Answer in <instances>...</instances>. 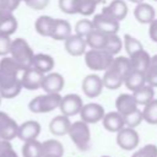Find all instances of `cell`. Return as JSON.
<instances>
[{
	"label": "cell",
	"instance_id": "cell-1",
	"mask_svg": "<svg viewBox=\"0 0 157 157\" xmlns=\"http://www.w3.org/2000/svg\"><path fill=\"white\" fill-rule=\"evenodd\" d=\"M23 71L11 56H4L0 60V97L11 99L16 97L21 90L20 72Z\"/></svg>",
	"mask_w": 157,
	"mask_h": 157
},
{
	"label": "cell",
	"instance_id": "cell-2",
	"mask_svg": "<svg viewBox=\"0 0 157 157\" xmlns=\"http://www.w3.org/2000/svg\"><path fill=\"white\" fill-rule=\"evenodd\" d=\"M9 54L15 60V63L22 69H28L32 66V60L34 56V53L29 44L23 38H16L11 40V47Z\"/></svg>",
	"mask_w": 157,
	"mask_h": 157
},
{
	"label": "cell",
	"instance_id": "cell-3",
	"mask_svg": "<svg viewBox=\"0 0 157 157\" xmlns=\"http://www.w3.org/2000/svg\"><path fill=\"white\" fill-rule=\"evenodd\" d=\"M83 55H85V64L87 65L88 69L93 71L107 70L110 66L114 58L104 49H90L86 50Z\"/></svg>",
	"mask_w": 157,
	"mask_h": 157
},
{
	"label": "cell",
	"instance_id": "cell-4",
	"mask_svg": "<svg viewBox=\"0 0 157 157\" xmlns=\"http://www.w3.org/2000/svg\"><path fill=\"white\" fill-rule=\"evenodd\" d=\"M60 101H61L60 93H45L34 97L29 102L28 108L32 113H49L59 108Z\"/></svg>",
	"mask_w": 157,
	"mask_h": 157
},
{
	"label": "cell",
	"instance_id": "cell-5",
	"mask_svg": "<svg viewBox=\"0 0 157 157\" xmlns=\"http://www.w3.org/2000/svg\"><path fill=\"white\" fill-rule=\"evenodd\" d=\"M67 134L78 150H81V151L88 150L90 141H91V130H90L87 123H85L82 120L71 123Z\"/></svg>",
	"mask_w": 157,
	"mask_h": 157
},
{
	"label": "cell",
	"instance_id": "cell-6",
	"mask_svg": "<svg viewBox=\"0 0 157 157\" xmlns=\"http://www.w3.org/2000/svg\"><path fill=\"white\" fill-rule=\"evenodd\" d=\"M92 23H93L94 29H97L104 34H115V33H118L119 27H120L118 20L113 18L112 16H109L104 12L96 15L92 20Z\"/></svg>",
	"mask_w": 157,
	"mask_h": 157
},
{
	"label": "cell",
	"instance_id": "cell-7",
	"mask_svg": "<svg viewBox=\"0 0 157 157\" xmlns=\"http://www.w3.org/2000/svg\"><path fill=\"white\" fill-rule=\"evenodd\" d=\"M140 142V136L137 131L132 128L124 126L117 132V144L120 148L125 151H131L137 147Z\"/></svg>",
	"mask_w": 157,
	"mask_h": 157
},
{
	"label": "cell",
	"instance_id": "cell-8",
	"mask_svg": "<svg viewBox=\"0 0 157 157\" xmlns=\"http://www.w3.org/2000/svg\"><path fill=\"white\" fill-rule=\"evenodd\" d=\"M83 105L82 98L76 93H69L64 97H61L59 108L61 110V114L66 117H72L80 113L81 108Z\"/></svg>",
	"mask_w": 157,
	"mask_h": 157
},
{
	"label": "cell",
	"instance_id": "cell-9",
	"mask_svg": "<svg viewBox=\"0 0 157 157\" xmlns=\"http://www.w3.org/2000/svg\"><path fill=\"white\" fill-rule=\"evenodd\" d=\"M44 74H42L40 71H38L37 69H34L33 66L25 69L23 74L21 76V85L22 88L33 91V90H38L42 86V81H43Z\"/></svg>",
	"mask_w": 157,
	"mask_h": 157
},
{
	"label": "cell",
	"instance_id": "cell-10",
	"mask_svg": "<svg viewBox=\"0 0 157 157\" xmlns=\"http://www.w3.org/2000/svg\"><path fill=\"white\" fill-rule=\"evenodd\" d=\"M104 108L98 103H87L83 104L80 110L81 120L87 124H94L102 120L104 115Z\"/></svg>",
	"mask_w": 157,
	"mask_h": 157
},
{
	"label": "cell",
	"instance_id": "cell-11",
	"mask_svg": "<svg viewBox=\"0 0 157 157\" xmlns=\"http://www.w3.org/2000/svg\"><path fill=\"white\" fill-rule=\"evenodd\" d=\"M17 123L5 112H0V140L11 141L17 136Z\"/></svg>",
	"mask_w": 157,
	"mask_h": 157
},
{
	"label": "cell",
	"instance_id": "cell-12",
	"mask_svg": "<svg viewBox=\"0 0 157 157\" xmlns=\"http://www.w3.org/2000/svg\"><path fill=\"white\" fill-rule=\"evenodd\" d=\"M102 90H103V82H102V77H99L98 75L91 74L83 78L82 91L87 97H90V98L98 97L101 94Z\"/></svg>",
	"mask_w": 157,
	"mask_h": 157
},
{
	"label": "cell",
	"instance_id": "cell-13",
	"mask_svg": "<svg viewBox=\"0 0 157 157\" xmlns=\"http://www.w3.org/2000/svg\"><path fill=\"white\" fill-rule=\"evenodd\" d=\"M40 134V124L36 120H27L18 125L17 128V136L22 141L36 140Z\"/></svg>",
	"mask_w": 157,
	"mask_h": 157
},
{
	"label": "cell",
	"instance_id": "cell-14",
	"mask_svg": "<svg viewBox=\"0 0 157 157\" xmlns=\"http://www.w3.org/2000/svg\"><path fill=\"white\" fill-rule=\"evenodd\" d=\"M64 77L59 72H49L44 75L40 88H43L45 93H60L64 88Z\"/></svg>",
	"mask_w": 157,
	"mask_h": 157
},
{
	"label": "cell",
	"instance_id": "cell-15",
	"mask_svg": "<svg viewBox=\"0 0 157 157\" xmlns=\"http://www.w3.org/2000/svg\"><path fill=\"white\" fill-rule=\"evenodd\" d=\"M86 48H87V45H86L83 37H80L77 34H70L65 39V49L72 56L83 55L86 52Z\"/></svg>",
	"mask_w": 157,
	"mask_h": 157
},
{
	"label": "cell",
	"instance_id": "cell-16",
	"mask_svg": "<svg viewBox=\"0 0 157 157\" xmlns=\"http://www.w3.org/2000/svg\"><path fill=\"white\" fill-rule=\"evenodd\" d=\"M70 125H71V121H70L69 117H66L64 114H60V115L54 117L50 120L49 130L55 136H64V135H66L69 132Z\"/></svg>",
	"mask_w": 157,
	"mask_h": 157
},
{
	"label": "cell",
	"instance_id": "cell-17",
	"mask_svg": "<svg viewBox=\"0 0 157 157\" xmlns=\"http://www.w3.org/2000/svg\"><path fill=\"white\" fill-rule=\"evenodd\" d=\"M102 123L105 130L110 132H118L120 129H123L124 125V118L119 112H109L103 115Z\"/></svg>",
	"mask_w": 157,
	"mask_h": 157
},
{
	"label": "cell",
	"instance_id": "cell-18",
	"mask_svg": "<svg viewBox=\"0 0 157 157\" xmlns=\"http://www.w3.org/2000/svg\"><path fill=\"white\" fill-rule=\"evenodd\" d=\"M129 60H130V65H131L132 70H136V71H140V72H145L146 69L150 65L151 55L145 49H141V50L134 53L132 55H130Z\"/></svg>",
	"mask_w": 157,
	"mask_h": 157
},
{
	"label": "cell",
	"instance_id": "cell-19",
	"mask_svg": "<svg viewBox=\"0 0 157 157\" xmlns=\"http://www.w3.org/2000/svg\"><path fill=\"white\" fill-rule=\"evenodd\" d=\"M155 9L152 5L146 2L136 4V7L134 9V16L140 23H150L155 20Z\"/></svg>",
	"mask_w": 157,
	"mask_h": 157
},
{
	"label": "cell",
	"instance_id": "cell-20",
	"mask_svg": "<svg viewBox=\"0 0 157 157\" xmlns=\"http://www.w3.org/2000/svg\"><path fill=\"white\" fill-rule=\"evenodd\" d=\"M71 34V26L66 20L54 18L53 28L50 32V37L55 40H65Z\"/></svg>",
	"mask_w": 157,
	"mask_h": 157
},
{
	"label": "cell",
	"instance_id": "cell-21",
	"mask_svg": "<svg viewBox=\"0 0 157 157\" xmlns=\"http://www.w3.org/2000/svg\"><path fill=\"white\" fill-rule=\"evenodd\" d=\"M115 108H117V112H119L121 115H125V114L137 109V103H136L135 98L132 97V94L121 93L115 99Z\"/></svg>",
	"mask_w": 157,
	"mask_h": 157
},
{
	"label": "cell",
	"instance_id": "cell-22",
	"mask_svg": "<svg viewBox=\"0 0 157 157\" xmlns=\"http://www.w3.org/2000/svg\"><path fill=\"white\" fill-rule=\"evenodd\" d=\"M102 12L112 16L118 21H121L128 15V6L124 0H113L107 7L102 10Z\"/></svg>",
	"mask_w": 157,
	"mask_h": 157
},
{
	"label": "cell",
	"instance_id": "cell-23",
	"mask_svg": "<svg viewBox=\"0 0 157 157\" xmlns=\"http://www.w3.org/2000/svg\"><path fill=\"white\" fill-rule=\"evenodd\" d=\"M17 29V20L12 12L0 11V33L11 36Z\"/></svg>",
	"mask_w": 157,
	"mask_h": 157
},
{
	"label": "cell",
	"instance_id": "cell-24",
	"mask_svg": "<svg viewBox=\"0 0 157 157\" xmlns=\"http://www.w3.org/2000/svg\"><path fill=\"white\" fill-rule=\"evenodd\" d=\"M32 66L38 71H40L42 74H47L50 72L52 69L54 67V59L48 54H43V53L34 54L32 60Z\"/></svg>",
	"mask_w": 157,
	"mask_h": 157
},
{
	"label": "cell",
	"instance_id": "cell-25",
	"mask_svg": "<svg viewBox=\"0 0 157 157\" xmlns=\"http://www.w3.org/2000/svg\"><path fill=\"white\" fill-rule=\"evenodd\" d=\"M124 78L110 66L104 70V75L102 77V82H103V87H107L108 90H117L123 85Z\"/></svg>",
	"mask_w": 157,
	"mask_h": 157
},
{
	"label": "cell",
	"instance_id": "cell-26",
	"mask_svg": "<svg viewBox=\"0 0 157 157\" xmlns=\"http://www.w3.org/2000/svg\"><path fill=\"white\" fill-rule=\"evenodd\" d=\"M123 83L126 86L128 90L135 91V90L140 88L141 86H144V85L146 83L145 74H144V72H140V71H136V70H131V71L124 77Z\"/></svg>",
	"mask_w": 157,
	"mask_h": 157
},
{
	"label": "cell",
	"instance_id": "cell-27",
	"mask_svg": "<svg viewBox=\"0 0 157 157\" xmlns=\"http://www.w3.org/2000/svg\"><path fill=\"white\" fill-rule=\"evenodd\" d=\"M153 96H155L153 87H151V86L147 85V83H145V85L141 86L140 88L132 91V97L135 98L137 105H139V104H141V105L147 104L150 101L153 99Z\"/></svg>",
	"mask_w": 157,
	"mask_h": 157
},
{
	"label": "cell",
	"instance_id": "cell-28",
	"mask_svg": "<svg viewBox=\"0 0 157 157\" xmlns=\"http://www.w3.org/2000/svg\"><path fill=\"white\" fill-rule=\"evenodd\" d=\"M105 39H107V34H104L97 29H92L85 37L86 45H88L91 49H103L104 44H105Z\"/></svg>",
	"mask_w": 157,
	"mask_h": 157
},
{
	"label": "cell",
	"instance_id": "cell-29",
	"mask_svg": "<svg viewBox=\"0 0 157 157\" xmlns=\"http://www.w3.org/2000/svg\"><path fill=\"white\" fill-rule=\"evenodd\" d=\"M53 23H54V18L50 16H40L36 20L34 23V28L37 31L38 34L43 36V37H50V32L53 28Z\"/></svg>",
	"mask_w": 157,
	"mask_h": 157
},
{
	"label": "cell",
	"instance_id": "cell-30",
	"mask_svg": "<svg viewBox=\"0 0 157 157\" xmlns=\"http://www.w3.org/2000/svg\"><path fill=\"white\" fill-rule=\"evenodd\" d=\"M42 151H43V156L44 155H54V156L63 157L64 146L60 141H58L55 139H49V140H45L44 142H42Z\"/></svg>",
	"mask_w": 157,
	"mask_h": 157
},
{
	"label": "cell",
	"instance_id": "cell-31",
	"mask_svg": "<svg viewBox=\"0 0 157 157\" xmlns=\"http://www.w3.org/2000/svg\"><path fill=\"white\" fill-rule=\"evenodd\" d=\"M22 156L23 157H43L42 142L36 140L25 141L22 146Z\"/></svg>",
	"mask_w": 157,
	"mask_h": 157
},
{
	"label": "cell",
	"instance_id": "cell-32",
	"mask_svg": "<svg viewBox=\"0 0 157 157\" xmlns=\"http://www.w3.org/2000/svg\"><path fill=\"white\" fill-rule=\"evenodd\" d=\"M110 67L114 69L123 78L132 70L131 69V65H130V60L126 56H117V58H113V61L110 64Z\"/></svg>",
	"mask_w": 157,
	"mask_h": 157
},
{
	"label": "cell",
	"instance_id": "cell-33",
	"mask_svg": "<svg viewBox=\"0 0 157 157\" xmlns=\"http://www.w3.org/2000/svg\"><path fill=\"white\" fill-rule=\"evenodd\" d=\"M141 112H142V118L145 121H147L151 125L157 124V99L153 98L147 104H145Z\"/></svg>",
	"mask_w": 157,
	"mask_h": 157
},
{
	"label": "cell",
	"instance_id": "cell-34",
	"mask_svg": "<svg viewBox=\"0 0 157 157\" xmlns=\"http://www.w3.org/2000/svg\"><path fill=\"white\" fill-rule=\"evenodd\" d=\"M123 48V42L119 38V36L115 34H107V39H105V44H104V50H107L110 55H115L118 54Z\"/></svg>",
	"mask_w": 157,
	"mask_h": 157
},
{
	"label": "cell",
	"instance_id": "cell-35",
	"mask_svg": "<svg viewBox=\"0 0 157 157\" xmlns=\"http://www.w3.org/2000/svg\"><path fill=\"white\" fill-rule=\"evenodd\" d=\"M123 45H124V48H125V50H126V53H128L129 56L132 55L134 53L144 49L141 42L137 40L135 37H132L131 34H128V33L124 36V43H123Z\"/></svg>",
	"mask_w": 157,
	"mask_h": 157
},
{
	"label": "cell",
	"instance_id": "cell-36",
	"mask_svg": "<svg viewBox=\"0 0 157 157\" xmlns=\"http://www.w3.org/2000/svg\"><path fill=\"white\" fill-rule=\"evenodd\" d=\"M124 118V125L128 126V128H132L135 129L136 126H139L141 124V121L144 120L142 118V112L139 110V109H135L125 115H123Z\"/></svg>",
	"mask_w": 157,
	"mask_h": 157
},
{
	"label": "cell",
	"instance_id": "cell-37",
	"mask_svg": "<svg viewBox=\"0 0 157 157\" xmlns=\"http://www.w3.org/2000/svg\"><path fill=\"white\" fill-rule=\"evenodd\" d=\"M92 29H94L93 27V23L91 20H86V18H82L80 21L76 22L75 25V34L80 36V37H86Z\"/></svg>",
	"mask_w": 157,
	"mask_h": 157
},
{
	"label": "cell",
	"instance_id": "cell-38",
	"mask_svg": "<svg viewBox=\"0 0 157 157\" xmlns=\"http://www.w3.org/2000/svg\"><path fill=\"white\" fill-rule=\"evenodd\" d=\"M96 6L97 2L94 0H77V12L83 16L92 15L96 10Z\"/></svg>",
	"mask_w": 157,
	"mask_h": 157
},
{
	"label": "cell",
	"instance_id": "cell-39",
	"mask_svg": "<svg viewBox=\"0 0 157 157\" xmlns=\"http://www.w3.org/2000/svg\"><path fill=\"white\" fill-rule=\"evenodd\" d=\"M131 157H157V146L153 144L145 145L144 147L134 152Z\"/></svg>",
	"mask_w": 157,
	"mask_h": 157
},
{
	"label": "cell",
	"instance_id": "cell-40",
	"mask_svg": "<svg viewBox=\"0 0 157 157\" xmlns=\"http://www.w3.org/2000/svg\"><path fill=\"white\" fill-rule=\"evenodd\" d=\"M144 74H145L146 83L150 85L151 87H157V65L150 63L148 67Z\"/></svg>",
	"mask_w": 157,
	"mask_h": 157
},
{
	"label": "cell",
	"instance_id": "cell-41",
	"mask_svg": "<svg viewBox=\"0 0 157 157\" xmlns=\"http://www.w3.org/2000/svg\"><path fill=\"white\" fill-rule=\"evenodd\" d=\"M59 9L69 15L77 13V0H59Z\"/></svg>",
	"mask_w": 157,
	"mask_h": 157
},
{
	"label": "cell",
	"instance_id": "cell-42",
	"mask_svg": "<svg viewBox=\"0 0 157 157\" xmlns=\"http://www.w3.org/2000/svg\"><path fill=\"white\" fill-rule=\"evenodd\" d=\"M10 47H11L10 36L0 33V56H6L10 52Z\"/></svg>",
	"mask_w": 157,
	"mask_h": 157
},
{
	"label": "cell",
	"instance_id": "cell-43",
	"mask_svg": "<svg viewBox=\"0 0 157 157\" xmlns=\"http://www.w3.org/2000/svg\"><path fill=\"white\" fill-rule=\"evenodd\" d=\"M20 2V0H0V11L13 12L18 7Z\"/></svg>",
	"mask_w": 157,
	"mask_h": 157
},
{
	"label": "cell",
	"instance_id": "cell-44",
	"mask_svg": "<svg viewBox=\"0 0 157 157\" xmlns=\"http://www.w3.org/2000/svg\"><path fill=\"white\" fill-rule=\"evenodd\" d=\"M49 0H28L26 5L32 10H43L48 6Z\"/></svg>",
	"mask_w": 157,
	"mask_h": 157
},
{
	"label": "cell",
	"instance_id": "cell-45",
	"mask_svg": "<svg viewBox=\"0 0 157 157\" xmlns=\"http://www.w3.org/2000/svg\"><path fill=\"white\" fill-rule=\"evenodd\" d=\"M148 34L150 38L157 43V20L155 18L153 21L150 22V27H148Z\"/></svg>",
	"mask_w": 157,
	"mask_h": 157
},
{
	"label": "cell",
	"instance_id": "cell-46",
	"mask_svg": "<svg viewBox=\"0 0 157 157\" xmlns=\"http://www.w3.org/2000/svg\"><path fill=\"white\" fill-rule=\"evenodd\" d=\"M0 157H18L17 153L15 152V150L12 148V145L6 147L1 153H0Z\"/></svg>",
	"mask_w": 157,
	"mask_h": 157
},
{
	"label": "cell",
	"instance_id": "cell-47",
	"mask_svg": "<svg viewBox=\"0 0 157 157\" xmlns=\"http://www.w3.org/2000/svg\"><path fill=\"white\" fill-rule=\"evenodd\" d=\"M150 63H151V64H155V65H157V54H156V55H153V56H151V60H150Z\"/></svg>",
	"mask_w": 157,
	"mask_h": 157
},
{
	"label": "cell",
	"instance_id": "cell-48",
	"mask_svg": "<svg viewBox=\"0 0 157 157\" xmlns=\"http://www.w3.org/2000/svg\"><path fill=\"white\" fill-rule=\"evenodd\" d=\"M129 1H131V2H134V4H140V2H144V0H129Z\"/></svg>",
	"mask_w": 157,
	"mask_h": 157
},
{
	"label": "cell",
	"instance_id": "cell-49",
	"mask_svg": "<svg viewBox=\"0 0 157 157\" xmlns=\"http://www.w3.org/2000/svg\"><path fill=\"white\" fill-rule=\"evenodd\" d=\"M43 157H59V156H54V155H44Z\"/></svg>",
	"mask_w": 157,
	"mask_h": 157
},
{
	"label": "cell",
	"instance_id": "cell-50",
	"mask_svg": "<svg viewBox=\"0 0 157 157\" xmlns=\"http://www.w3.org/2000/svg\"><path fill=\"white\" fill-rule=\"evenodd\" d=\"M94 1H96V2H97V4H98V2H101V1H102V0H94Z\"/></svg>",
	"mask_w": 157,
	"mask_h": 157
},
{
	"label": "cell",
	"instance_id": "cell-51",
	"mask_svg": "<svg viewBox=\"0 0 157 157\" xmlns=\"http://www.w3.org/2000/svg\"><path fill=\"white\" fill-rule=\"evenodd\" d=\"M20 1H25V2H27V1H28V0H20Z\"/></svg>",
	"mask_w": 157,
	"mask_h": 157
},
{
	"label": "cell",
	"instance_id": "cell-52",
	"mask_svg": "<svg viewBox=\"0 0 157 157\" xmlns=\"http://www.w3.org/2000/svg\"><path fill=\"white\" fill-rule=\"evenodd\" d=\"M102 157H110V156H102Z\"/></svg>",
	"mask_w": 157,
	"mask_h": 157
},
{
	"label": "cell",
	"instance_id": "cell-53",
	"mask_svg": "<svg viewBox=\"0 0 157 157\" xmlns=\"http://www.w3.org/2000/svg\"><path fill=\"white\" fill-rule=\"evenodd\" d=\"M0 103H1V97H0Z\"/></svg>",
	"mask_w": 157,
	"mask_h": 157
},
{
	"label": "cell",
	"instance_id": "cell-54",
	"mask_svg": "<svg viewBox=\"0 0 157 157\" xmlns=\"http://www.w3.org/2000/svg\"><path fill=\"white\" fill-rule=\"evenodd\" d=\"M155 1H157V0H155Z\"/></svg>",
	"mask_w": 157,
	"mask_h": 157
}]
</instances>
